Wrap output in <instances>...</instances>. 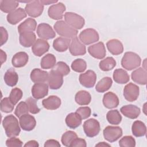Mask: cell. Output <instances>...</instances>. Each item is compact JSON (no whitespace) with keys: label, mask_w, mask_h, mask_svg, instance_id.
<instances>
[{"label":"cell","mask_w":147,"mask_h":147,"mask_svg":"<svg viewBox=\"0 0 147 147\" xmlns=\"http://www.w3.org/2000/svg\"><path fill=\"white\" fill-rule=\"evenodd\" d=\"M65 10V5L61 3L52 5L51 6L48 10V14L49 17L53 20H61L63 16V13Z\"/></svg>","instance_id":"14"},{"label":"cell","mask_w":147,"mask_h":147,"mask_svg":"<svg viewBox=\"0 0 147 147\" xmlns=\"http://www.w3.org/2000/svg\"><path fill=\"white\" fill-rule=\"evenodd\" d=\"M86 146H87V144L85 140L83 138H78V137L74 139L70 145V146H72V147H75V146L86 147Z\"/></svg>","instance_id":"50"},{"label":"cell","mask_w":147,"mask_h":147,"mask_svg":"<svg viewBox=\"0 0 147 147\" xmlns=\"http://www.w3.org/2000/svg\"><path fill=\"white\" fill-rule=\"evenodd\" d=\"M64 20L67 24L76 30L82 29L85 24V21L83 17L72 12L65 13Z\"/></svg>","instance_id":"4"},{"label":"cell","mask_w":147,"mask_h":147,"mask_svg":"<svg viewBox=\"0 0 147 147\" xmlns=\"http://www.w3.org/2000/svg\"><path fill=\"white\" fill-rule=\"evenodd\" d=\"M28 111L29 109L26 102H21L16 107L14 114L17 117L20 118V117L24 114H28Z\"/></svg>","instance_id":"45"},{"label":"cell","mask_w":147,"mask_h":147,"mask_svg":"<svg viewBox=\"0 0 147 147\" xmlns=\"http://www.w3.org/2000/svg\"><path fill=\"white\" fill-rule=\"evenodd\" d=\"M61 103V99L56 95H51L42 101L43 107L51 110L57 109L60 107Z\"/></svg>","instance_id":"24"},{"label":"cell","mask_w":147,"mask_h":147,"mask_svg":"<svg viewBox=\"0 0 147 147\" xmlns=\"http://www.w3.org/2000/svg\"><path fill=\"white\" fill-rule=\"evenodd\" d=\"M116 65V61L113 57H107L99 62V67L103 71H109Z\"/></svg>","instance_id":"38"},{"label":"cell","mask_w":147,"mask_h":147,"mask_svg":"<svg viewBox=\"0 0 147 147\" xmlns=\"http://www.w3.org/2000/svg\"><path fill=\"white\" fill-rule=\"evenodd\" d=\"M29 56L25 52H19L12 57L11 63L16 68H21L25 66L28 62Z\"/></svg>","instance_id":"25"},{"label":"cell","mask_w":147,"mask_h":147,"mask_svg":"<svg viewBox=\"0 0 147 147\" xmlns=\"http://www.w3.org/2000/svg\"><path fill=\"white\" fill-rule=\"evenodd\" d=\"M22 142L15 137H10L6 141V145L8 147H21L22 146Z\"/></svg>","instance_id":"49"},{"label":"cell","mask_w":147,"mask_h":147,"mask_svg":"<svg viewBox=\"0 0 147 147\" xmlns=\"http://www.w3.org/2000/svg\"><path fill=\"white\" fill-rule=\"evenodd\" d=\"M19 3L16 1H0V9L4 13H10L16 10Z\"/></svg>","instance_id":"36"},{"label":"cell","mask_w":147,"mask_h":147,"mask_svg":"<svg viewBox=\"0 0 147 147\" xmlns=\"http://www.w3.org/2000/svg\"><path fill=\"white\" fill-rule=\"evenodd\" d=\"M106 119L110 124L118 125L122 121V116L117 110H113L107 112Z\"/></svg>","instance_id":"39"},{"label":"cell","mask_w":147,"mask_h":147,"mask_svg":"<svg viewBox=\"0 0 147 147\" xmlns=\"http://www.w3.org/2000/svg\"><path fill=\"white\" fill-rule=\"evenodd\" d=\"M20 43L24 47L29 48L33 46L36 41V36L33 32H26L20 34Z\"/></svg>","instance_id":"20"},{"label":"cell","mask_w":147,"mask_h":147,"mask_svg":"<svg viewBox=\"0 0 147 147\" xmlns=\"http://www.w3.org/2000/svg\"><path fill=\"white\" fill-rule=\"evenodd\" d=\"M140 88L138 86L132 83L126 84L123 89V96L129 102L136 100L139 96Z\"/></svg>","instance_id":"11"},{"label":"cell","mask_w":147,"mask_h":147,"mask_svg":"<svg viewBox=\"0 0 147 147\" xmlns=\"http://www.w3.org/2000/svg\"><path fill=\"white\" fill-rule=\"evenodd\" d=\"M22 91L18 88H14L11 90L10 95L9 99L14 105H16L18 102L22 98Z\"/></svg>","instance_id":"44"},{"label":"cell","mask_w":147,"mask_h":147,"mask_svg":"<svg viewBox=\"0 0 147 147\" xmlns=\"http://www.w3.org/2000/svg\"><path fill=\"white\" fill-rule=\"evenodd\" d=\"M120 111L124 116L130 119L137 118L141 113L140 109L133 105L123 106L120 109Z\"/></svg>","instance_id":"21"},{"label":"cell","mask_w":147,"mask_h":147,"mask_svg":"<svg viewBox=\"0 0 147 147\" xmlns=\"http://www.w3.org/2000/svg\"><path fill=\"white\" fill-rule=\"evenodd\" d=\"M44 147H48V146H55V147H60V143L55 140L51 139L47 140L45 144H44Z\"/></svg>","instance_id":"52"},{"label":"cell","mask_w":147,"mask_h":147,"mask_svg":"<svg viewBox=\"0 0 147 147\" xmlns=\"http://www.w3.org/2000/svg\"><path fill=\"white\" fill-rule=\"evenodd\" d=\"M53 28L58 34L67 38H73L76 37L78 32V30L71 27L64 21H57Z\"/></svg>","instance_id":"3"},{"label":"cell","mask_w":147,"mask_h":147,"mask_svg":"<svg viewBox=\"0 0 147 147\" xmlns=\"http://www.w3.org/2000/svg\"><path fill=\"white\" fill-rule=\"evenodd\" d=\"M80 83L86 88H92L94 86L96 80V75L94 71L92 70H87L86 72L81 74L79 78Z\"/></svg>","instance_id":"10"},{"label":"cell","mask_w":147,"mask_h":147,"mask_svg":"<svg viewBox=\"0 0 147 147\" xmlns=\"http://www.w3.org/2000/svg\"><path fill=\"white\" fill-rule=\"evenodd\" d=\"M25 10L28 15L36 18L41 15L44 10V5L40 1H32L26 5Z\"/></svg>","instance_id":"8"},{"label":"cell","mask_w":147,"mask_h":147,"mask_svg":"<svg viewBox=\"0 0 147 147\" xmlns=\"http://www.w3.org/2000/svg\"><path fill=\"white\" fill-rule=\"evenodd\" d=\"M103 104L107 109H113L118 106L119 99L114 93L112 92H107L103 95Z\"/></svg>","instance_id":"22"},{"label":"cell","mask_w":147,"mask_h":147,"mask_svg":"<svg viewBox=\"0 0 147 147\" xmlns=\"http://www.w3.org/2000/svg\"><path fill=\"white\" fill-rule=\"evenodd\" d=\"M81 42L85 45H89L98 41L99 36L96 30L92 28H88L83 30L79 35Z\"/></svg>","instance_id":"6"},{"label":"cell","mask_w":147,"mask_h":147,"mask_svg":"<svg viewBox=\"0 0 147 147\" xmlns=\"http://www.w3.org/2000/svg\"><path fill=\"white\" fill-rule=\"evenodd\" d=\"M113 76L115 82L118 84H125L130 80V77L127 72L121 68L115 69Z\"/></svg>","instance_id":"32"},{"label":"cell","mask_w":147,"mask_h":147,"mask_svg":"<svg viewBox=\"0 0 147 147\" xmlns=\"http://www.w3.org/2000/svg\"><path fill=\"white\" fill-rule=\"evenodd\" d=\"M76 113L80 115L82 119H85L88 118L91 115V109L88 106L80 107L77 109Z\"/></svg>","instance_id":"48"},{"label":"cell","mask_w":147,"mask_h":147,"mask_svg":"<svg viewBox=\"0 0 147 147\" xmlns=\"http://www.w3.org/2000/svg\"><path fill=\"white\" fill-rule=\"evenodd\" d=\"M78 137L76 133L73 131H67L61 136V141L65 146H70L71 142Z\"/></svg>","instance_id":"41"},{"label":"cell","mask_w":147,"mask_h":147,"mask_svg":"<svg viewBox=\"0 0 147 147\" xmlns=\"http://www.w3.org/2000/svg\"><path fill=\"white\" fill-rule=\"evenodd\" d=\"M30 76L31 80L34 83H45L48 81L49 74L39 68H34L32 71Z\"/></svg>","instance_id":"23"},{"label":"cell","mask_w":147,"mask_h":147,"mask_svg":"<svg viewBox=\"0 0 147 147\" xmlns=\"http://www.w3.org/2000/svg\"><path fill=\"white\" fill-rule=\"evenodd\" d=\"M69 52L72 56H82L86 53V47L78 39L77 37L72 38L69 45Z\"/></svg>","instance_id":"12"},{"label":"cell","mask_w":147,"mask_h":147,"mask_svg":"<svg viewBox=\"0 0 147 147\" xmlns=\"http://www.w3.org/2000/svg\"><path fill=\"white\" fill-rule=\"evenodd\" d=\"M110 146V145L106 143L105 142H100L98 144H96V145H95V146Z\"/></svg>","instance_id":"56"},{"label":"cell","mask_w":147,"mask_h":147,"mask_svg":"<svg viewBox=\"0 0 147 147\" xmlns=\"http://www.w3.org/2000/svg\"><path fill=\"white\" fill-rule=\"evenodd\" d=\"M82 118L77 113H71L65 118V123L71 129H76L82 123Z\"/></svg>","instance_id":"30"},{"label":"cell","mask_w":147,"mask_h":147,"mask_svg":"<svg viewBox=\"0 0 147 147\" xmlns=\"http://www.w3.org/2000/svg\"><path fill=\"white\" fill-rule=\"evenodd\" d=\"M14 105L10 101L9 98H4L1 101V110L6 113L13 111Z\"/></svg>","instance_id":"43"},{"label":"cell","mask_w":147,"mask_h":147,"mask_svg":"<svg viewBox=\"0 0 147 147\" xmlns=\"http://www.w3.org/2000/svg\"><path fill=\"white\" fill-rule=\"evenodd\" d=\"M37 34L42 40L52 39L56 36V33L51 26L46 23H41L38 25Z\"/></svg>","instance_id":"9"},{"label":"cell","mask_w":147,"mask_h":147,"mask_svg":"<svg viewBox=\"0 0 147 147\" xmlns=\"http://www.w3.org/2000/svg\"><path fill=\"white\" fill-rule=\"evenodd\" d=\"M37 26L36 20L32 18H28L18 26V32L22 33L26 32H34Z\"/></svg>","instance_id":"29"},{"label":"cell","mask_w":147,"mask_h":147,"mask_svg":"<svg viewBox=\"0 0 147 147\" xmlns=\"http://www.w3.org/2000/svg\"><path fill=\"white\" fill-rule=\"evenodd\" d=\"M83 130L87 137H94L97 136L100 130L99 122L94 118L87 119L83 123Z\"/></svg>","instance_id":"5"},{"label":"cell","mask_w":147,"mask_h":147,"mask_svg":"<svg viewBox=\"0 0 147 147\" xmlns=\"http://www.w3.org/2000/svg\"><path fill=\"white\" fill-rule=\"evenodd\" d=\"M119 145L121 147L131 146L134 147L136 146L135 139L131 136H126L122 137L119 141Z\"/></svg>","instance_id":"47"},{"label":"cell","mask_w":147,"mask_h":147,"mask_svg":"<svg viewBox=\"0 0 147 147\" xmlns=\"http://www.w3.org/2000/svg\"><path fill=\"white\" fill-rule=\"evenodd\" d=\"M75 100L79 105H88L91 100V96L88 91L80 90L76 94Z\"/></svg>","instance_id":"33"},{"label":"cell","mask_w":147,"mask_h":147,"mask_svg":"<svg viewBox=\"0 0 147 147\" xmlns=\"http://www.w3.org/2000/svg\"><path fill=\"white\" fill-rule=\"evenodd\" d=\"M28 105L29 111L32 114H37L40 112V109L37 105V101L32 97H29L25 100Z\"/></svg>","instance_id":"46"},{"label":"cell","mask_w":147,"mask_h":147,"mask_svg":"<svg viewBox=\"0 0 147 147\" xmlns=\"http://www.w3.org/2000/svg\"><path fill=\"white\" fill-rule=\"evenodd\" d=\"M19 122L21 129L25 131L32 130L36 125V121L34 117L28 114L20 117Z\"/></svg>","instance_id":"17"},{"label":"cell","mask_w":147,"mask_h":147,"mask_svg":"<svg viewBox=\"0 0 147 147\" xmlns=\"http://www.w3.org/2000/svg\"><path fill=\"white\" fill-rule=\"evenodd\" d=\"M132 80L136 83L145 85L147 82V73L143 68H138L133 71L131 74Z\"/></svg>","instance_id":"26"},{"label":"cell","mask_w":147,"mask_h":147,"mask_svg":"<svg viewBox=\"0 0 147 147\" xmlns=\"http://www.w3.org/2000/svg\"><path fill=\"white\" fill-rule=\"evenodd\" d=\"M87 68V63L82 59H76L71 64V68L76 72H83Z\"/></svg>","instance_id":"42"},{"label":"cell","mask_w":147,"mask_h":147,"mask_svg":"<svg viewBox=\"0 0 147 147\" xmlns=\"http://www.w3.org/2000/svg\"><path fill=\"white\" fill-rule=\"evenodd\" d=\"M113 80L111 78L106 76L100 80L95 86V90L98 92H104L109 90L111 87Z\"/></svg>","instance_id":"35"},{"label":"cell","mask_w":147,"mask_h":147,"mask_svg":"<svg viewBox=\"0 0 147 147\" xmlns=\"http://www.w3.org/2000/svg\"><path fill=\"white\" fill-rule=\"evenodd\" d=\"M56 57L53 54H47L41 60V67L42 69L52 68L56 64Z\"/></svg>","instance_id":"37"},{"label":"cell","mask_w":147,"mask_h":147,"mask_svg":"<svg viewBox=\"0 0 147 147\" xmlns=\"http://www.w3.org/2000/svg\"><path fill=\"white\" fill-rule=\"evenodd\" d=\"M25 147H38L39 144L38 142L35 140H30L27 142L25 145Z\"/></svg>","instance_id":"53"},{"label":"cell","mask_w":147,"mask_h":147,"mask_svg":"<svg viewBox=\"0 0 147 147\" xmlns=\"http://www.w3.org/2000/svg\"><path fill=\"white\" fill-rule=\"evenodd\" d=\"M71 40L69 38L59 37L53 42V47L57 52H63L66 51L69 47Z\"/></svg>","instance_id":"28"},{"label":"cell","mask_w":147,"mask_h":147,"mask_svg":"<svg viewBox=\"0 0 147 147\" xmlns=\"http://www.w3.org/2000/svg\"><path fill=\"white\" fill-rule=\"evenodd\" d=\"M2 126L8 137H17L20 134L21 129L17 119L13 115L6 116L2 121Z\"/></svg>","instance_id":"1"},{"label":"cell","mask_w":147,"mask_h":147,"mask_svg":"<svg viewBox=\"0 0 147 147\" xmlns=\"http://www.w3.org/2000/svg\"><path fill=\"white\" fill-rule=\"evenodd\" d=\"M27 16L25 10L21 7H19L14 11L10 13L7 16V22L11 25H16L20 21L22 20Z\"/></svg>","instance_id":"19"},{"label":"cell","mask_w":147,"mask_h":147,"mask_svg":"<svg viewBox=\"0 0 147 147\" xmlns=\"http://www.w3.org/2000/svg\"><path fill=\"white\" fill-rule=\"evenodd\" d=\"M18 76L14 68H10L6 71L4 75V81L5 83L10 86H15L18 82Z\"/></svg>","instance_id":"31"},{"label":"cell","mask_w":147,"mask_h":147,"mask_svg":"<svg viewBox=\"0 0 147 147\" xmlns=\"http://www.w3.org/2000/svg\"><path fill=\"white\" fill-rule=\"evenodd\" d=\"M32 94L36 99H40L48 95V86L45 83H35L32 87Z\"/></svg>","instance_id":"16"},{"label":"cell","mask_w":147,"mask_h":147,"mask_svg":"<svg viewBox=\"0 0 147 147\" xmlns=\"http://www.w3.org/2000/svg\"><path fill=\"white\" fill-rule=\"evenodd\" d=\"M88 52L91 56L98 59H103L106 54V51L104 44L99 42L88 48Z\"/></svg>","instance_id":"13"},{"label":"cell","mask_w":147,"mask_h":147,"mask_svg":"<svg viewBox=\"0 0 147 147\" xmlns=\"http://www.w3.org/2000/svg\"><path fill=\"white\" fill-rule=\"evenodd\" d=\"M1 64H2L4 62L6 61V58H7V56L5 52L3 51V50L1 49Z\"/></svg>","instance_id":"54"},{"label":"cell","mask_w":147,"mask_h":147,"mask_svg":"<svg viewBox=\"0 0 147 147\" xmlns=\"http://www.w3.org/2000/svg\"><path fill=\"white\" fill-rule=\"evenodd\" d=\"M1 46L5 44L8 39V33L7 30L2 26L1 27Z\"/></svg>","instance_id":"51"},{"label":"cell","mask_w":147,"mask_h":147,"mask_svg":"<svg viewBox=\"0 0 147 147\" xmlns=\"http://www.w3.org/2000/svg\"><path fill=\"white\" fill-rule=\"evenodd\" d=\"M104 138L110 142L118 140L122 136V130L119 126H107L103 131Z\"/></svg>","instance_id":"7"},{"label":"cell","mask_w":147,"mask_h":147,"mask_svg":"<svg viewBox=\"0 0 147 147\" xmlns=\"http://www.w3.org/2000/svg\"><path fill=\"white\" fill-rule=\"evenodd\" d=\"M47 82L48 83V86L51 89H59L63 83V76L51 70L49 72Z\"/></svg>","instance_id":"18"},{"label":"cell","mask_w":147,"mask_h":147,"mask_svg":"<svg viewBox=\"0 0 147 147\" xmlns=\"http://www.w3.org/2000/svg\"><path fill=\"white\" fill-rule=\"evenodd\" d=\"M132 134L137 137L144 136L146 132V127L144 122L141 121H135L131 126Z\"/></svg>","instance_id":"34"},{"label":"cell","mask_w":147,"mask_h":147,"mask_svg":"<svg viewBox=\"0 0 147 147\" xmlns=\"http://www.w3.org/2000/svg\"><path fill=\"white\" fill-rule=\"evenodd\" d=\"M49 49V44L46 40L38 38L37 39L32 47V51L33 54L40 57L48 51Z\"/></svg>","instance_id":"15"},{"label":"cell","mask_w":147,"mask_h":147,"mask_svg":"<svg viewBox=\"0 0 147 147\" xmlns=\"http://www.w3.org/2000/svg\"><path fill=\"white\" fill-rule=\"evenodd\" d=\"M141 59L139 55L133 52L125 53L122 60L121 65L124 69L131 71L141 65Z\"/></svg>","instance_id":"2"},{"label":"cell","mask_w":147,"mask_h":147,"mask_svg":"<svg viewBox=\"0 0 147 147\" xmlns=\"http://www.w3.org/2000/svg\"><path fill=\"white\" fill-rule=\"evenodd\" d=\"M41 3L44 5H50V4H53L57 2V1H40Z\"/></svg>","instance_id":"55"},{"label":"cell","mask_w":147,"mask_h":147,"mask_svg":"<svg viewBox=\"0 0 147 147\" xmlns=\"http://www.w3.org/2000/svg\"><path fill=\"white\" fill-rule=\"evenodd\" d=\"M52 70L63 76L67 75L70 72L69 66L63 61L57 62L52 68Z\"/></svg>","instance_id":"40"},{"label":"cell","mask_w":147,"mask_h":147,"mask_svg":"<svg viewBox=\"0 0 147 147\" xmlns=\"http://www.w3.org/2000/svg\"><path fill=\"white\" fill-rule=\"evenodd\" d=\"M106 46L109 52L114 55L121 54L123 51V46L122 42L117 39H111L106 43Z\"/></svg>","instance_id":"27"}]
</instances>
